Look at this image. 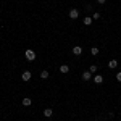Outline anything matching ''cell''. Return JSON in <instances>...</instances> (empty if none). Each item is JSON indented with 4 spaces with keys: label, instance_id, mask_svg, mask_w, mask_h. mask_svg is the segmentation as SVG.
Segmentation results:
<instances>
[{
    "label": "cell",
    "instance_id": "obj_1",
    "mask_svg": "<svg viewBox=\"0 0 121 121\" xmlns=\"http://www.w3.org/2000/svg\"><path fill=\"white\" fill-rule=\"evenodd\" d=\"M24 55H26V58H28L29 61H34V60H36V52L31 50V48H28V50L24 52Z\"/></svg>",
    "mask_w": 121,
    "mask_h": 121
},
{
    "label": "cell",
    "instance_id": "obj_17",
    "mask_svg": "<svg viewBox=\"0 0 121 121\" xmlns=\"http://www.w3.org/2000/svg\"><path fill=\"white\" fill-rule=\"evenodd\" d=\"M97 2H99V3H105L107 0H97Z\"/></svg>",
    "mask_w": 121,
    "mask_h": 121
},
{
    "label": "cell",
    "instance_id": "obj_13",
    "mask_svg": "<svg viewBox=\"0 0 121 121\" xmlns=\"http://www.w3.org/2000/svg\"><path fill=\"white\" fill-rule=\"evenodd\" d=\"M89 71H91V73H97V65H91V68H89Z\"/></svg>",
    "mask_w": 121,
    "mask_h": 121
},
{
    "label": "cell",
    "instance_id": "obj_11",
    "mask_svg": "<svg viewBox=\"0 0 121 121\" xmlns=\"http://www.w3.org/2000/svg\"><path fill=\"white\" fill-rule=\"evenodd\" d=\"M31 103H32V100H31L29 97H24V99H23V105H24V107H29Z\"/></svg>",
    "mask_w": 121,
    "mask_h": 121
},
{
    "label": "cell",
    "instance_id": "obj_6",
    "mask_svg": "<svg viewBox=\"0 0 121 121\" xmlns=\"http://www.w3.org/2000/svg\"><path fill=\"white\" fill-rule=\"evenodd\" d=\"M94 82H95V84H102L103 82V78L100 74H95V76H94Z\"/></svg>",
    "mask_w": 121,
    "mask_h": 121
},
{
    "label": "cell",
    "instance_id": "obj_8",
    "mask_svg": "<svg viewBox=\"0 0 121 121\" xmlns=\"http://www.w3.org/2000/svg\"><path fill=\"white\" fill-rule=\"evenodd\" d=\"M68 71H69V66H68V65H61V66H60V73H63V74H66Z\"/></svg>",
    "mask_w": 121,
    "mask_h": 121
},
{
    "label": "cell",
    "instance_id": "obj_16",
    "mask_svg": "<svg viewBox=\"0 0 121 121\" xmlns=\"http://www.w3.org/2000/svg\"><path fill=\"white\" fill-rule=\"evenodd\" d=\"M116 81H120V82H121V71H120V73H116Z\"/></svg>",
    "mask_w": 121,
    "mask_h": 121
},
{
    "label": "cell",
    "instance_id": "obj_15",
    "mask_svg": "<svg viewBox=\"0 0 121 121\" xmlns=\"http://www.w3.org/2000/svg\"><path fill=\"white\" fill-rule=\"evenodd\" d=\"M92 19H94V21H95V19H100V13H99V11H95V13L92 15Z\"/></svg>",
    "mask_w": 121,
    "mask_h": 121
},
{
    "label": "cell",
    "instance_id": "obj_12",
    "mask_svg": "<svg viewBox=\"0 0 121 121\" xmlns=\"http://www.w3.org/2000/svg\"><path fill=\"white\" fill-rule=\"evenodd\" d=\"M91 53H92L94 56L99 55V48H97V47H92V48H91Z\"/></svg>",
    "mask_w": 121,
    "mask_h": 121
},
{
    "label": "cell",
    "instance_id": "obj_3",
    "mask_svg": "<svg viewBox=\"0 0 121 121\" xmlns=\"http://www.w3.org/2000/svg\"><path fill=\"white\" fill-rule=\"evenodd\" d=\"M73 53H74V55H81V53H82V47L81 45H74L73 47Z\"/></svg>",
    "mask_w": 121,
    "mask_h": 121
},
{
    "label": "cell",
    "instance_id": "obj_7",
    "mask_svg": "<svg viewBox=\"0 0 121 121\" xmlns=\"http://www.w3.org/2000/svg\"><path fill=\"white\" fill-rule=\"evenodd\" d=\"M21 78H23V81H29V79H31V71H24V73L21 74Z\"/></svg>",
    "mask_w": 121,
    "mask_h": 121
},
{
    "label": "cell",
    "instance_id": "obj_10",
    "mask_svg": "<svg viewBox=\"0 0 121 121\" xmlns=\"http://www.w3.org/2000/svg\"><path fill=\"white\" fill-rule=\"evenodd\" d=\"M52 115H53V112H52V108H45V110H44V116H45V118H50Z\"/></svg>",
    "mask_w": 121,
    "mask_h": 121
},
{
    "label": "cell",
    "instance_id": "obj_4",
    "mask_svg": "<svg viewBox=\"0 0 121 121\" xmlns=\"http://www.w3.org/2000/svg\"><path fill=\"white\" fill-rule=\"evenodd\" d=\"M92 21L94 19L91 18V16H86V18L82 19V23H84V26H91V24H92Z\"/></svg>",
    "mask_w": 121,
    "mask_h": 121
},
{
    "label": "cell",
    "instance_id": "obj_2",
    "mask_svg": "<svg viewBox=\"0 0 121 121\" xmlns=\"http://www.w3.org/2000/svg\"><path fill=\"white\" fill-rule=\"evenodd\" d=\"M78 16H79V11H78L76 8H71V10H69V18H71V19H76Z\"/></svg>",
    "mask_w": 121,
    "mask_h": 121
},
{
    "label": "cell",
    "instance_id": "obj_9",
    "mask_svg": "<svg viewBox=\"0 0 121 121\" xmlns=\"http://www.w3.org/2000/svg\"><path fill=\"white\" fill-rule=\"evenodd\" d=\"M116 66H118V61H116V60H110V61H108V68H112V69H115Z\"/></svg>",
    "mask_w": 121,
    "mask_h": 121
},
{
    "label": "cell",
    "instance_id": "obj_14",
    "mask_svg": "<svg viewBox=\"0 0 121 121\" xmlns=\"http://www.w3.org/2000/svg\"><path fill=\"white\" fill-rule=\"evenodd\" d=\"M40 78H42V79H47V78H48V71H45V69H44V71L40 73Z\"/></svg>",
    "mask_w": 121,
    "mask_h": 121
},
{
    "label": "cell",
    "instance_id": "obj_5",
    "mask_svg": "<svg viewBox=\"0 0 121 121\" xmlns=\"http://www.w3.org/2000/svg\"><path fill=\"white\" fill-rule=\"evenodd\" d=\"M91 78H92V73H91V71H84L82 73V79L84 81H89Z\"/></svg>",
    "mask_w": 121,
    "mask_h": 121
}]
</instances>
